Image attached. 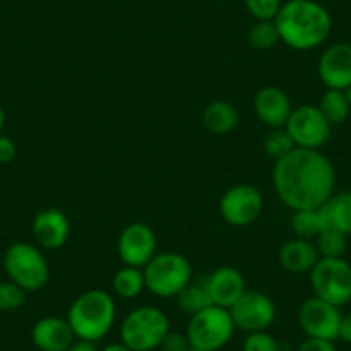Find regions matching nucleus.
I'll list each match as a JSON object with an SVG mask.
<instances>
[{"label":"nucleus","instance_id":"dca6fc26","mask_svg":"<svg viewBox=\"0 0 351 351\" xmlns=\"http://www.w3.org/2000/svg\"><path fill=\"white\" fill-rule=\"evenodd\" d=\"M76 339L73 327L64 317H42L32 329V341L40 351H67Z\"/></svg>","mask_w":351,"mask_h":351},{"label":"nucleus","instance_id":"cd10ccee","mask_svg":"<svg viewBox=\"0 0 351 351\" xmlns=\"http://www.w3.org/2000/svg\"><path fill=\"white\" fill-rule=\"evenodd\" d=\"M295 148V141H293L291 134L286 131V128H276V130H271V133L263 138V152H265L271 158H274V160L286 157V155L291 154Z\"/></svg>","mask_w":351,"mask_h":351},{"label":"nucleus","instance_id":"aec40b11","mask_svg":"<svg viewBox=\"0 0 351 351\" xmlns=\"http://www.w3.org/2000/svg\"><path fill=\"white\" fill-rule=\"evenodd\" d=\"M326 228L351 234V191H334L329 200L320 207Z\"/></svg>","mask_w":351,"mask_h":351},{"label":"nucleus","instance_id":"9d476101","mask_svg":"<svg viewBox=\"0 0 351 351\" xmlns=\"http://www.w3.org/2000/svg\"><path fill=\"white\" fill-rule=\"evenodd\" d=\"M229 313L236 329L250 334L267 330L274 324L278 310L265 293L246 289L241 298L229 308Z\"/></svg>","mask_w":351,"mask_h":351},{"label":"nucleus","instance_id":"423d86ee","mask_svg":"<svg viewBox=\"0 0 351 351\" xmlns=\"http://www.w3.org/2000/svg\"><path fill=\"white\" fill-rule=\"evenodd\" d=\"M171 330L169 317L152 305L138 306L121 324V343L133 351H155Z\"/></svg>","mask_w":351,"mask_h":351},{"label":"nucleus","instance_id":"ddd939ff","mask_svg":"<svg viewBox=\"0 0 351 351\" xmlns=\"http://www.w3.org/2000/svg\"><path fill=\"white\" fill-rule=\"evenodd\" d=\"M157 236L154 229L143 222H131L121 231L117 239V253L124 265L143 269L155 255Z\"/></svg>","mask_w":351,"mask_h":351},{"label":"nucleus","instance_id":"6e6552de","mask_svg":"<svg viewBox=\"0 0 351 351\" xmlns=\"http://www.w3.org/2000/svg\"><path fill=\"white\" fill-rule=\"evenodd\" d=\"M310 274L313 296L343 306L351 302V263L344 258H319Z\"/></svg>","mask_w":351,"mask_h":351},{"label":"nucleus","instance_id":"1a4fd4ad","mask_svg":"<svg viewBox=\"0 0 351 351\" xmlns=\"http://www.w3.org/2000/svg\"><path fill=\"white\" fill-rule=\"evenodd\" d=\"M285 128L291 134L296 148H310V150H320V147L329 141L330 130H332L319 107L310 104H303L293 109Z\"/></svg>","mask_w":351,"mask_h":351},{"label":"nucleus","instance_id":"f257e3e1","mask_svg":"<svg viewBox=\"0 0 351 351\" xmlns=\"http://www.w3.org/2000/svg\"><path fill=\"white\" fill-rule=\"evenodd\" d=\"M272 184L279 200L291 210L319 208L336 188V169L320 150L295 148L276 160Z\"/></svg>","mask_w":351,"mask_h":351},{"label":"nucleus","instance_id":"4be33fe9","mask_svg":"<svg viewBox=\"0 0 351 351\" xmlns=\"http://www.w3.org/2000/svg\"><path fill=\"white\" fill-rule=\"evenodd\" d=\"M176 303H178L181 312H184L190 317L195 315V313L202 312V310H205L207 306L214 305V303H212L210 295H208L205 279H200V281H191L190 285L184 286V288L176 295Z\"/></svg>","mask_w":351,"mask_h":351},{"label":"nucleus","instance_id":"79ce46f5","mask_svg":"<svg viewBox=\"0 0 351 351\" xmlns=\"http://www.w3.org/2000/svg\"><path fill=\"white\" fill-rule=\"evenodd\" d=\"M0 56H2V52H0Z\"/></svg>","mask_w":351,"mask_h":351},{"label":"nucleus","instance_id":"7c9ffc66","mask_svg":"<svg viewBox=\"0 0 351 351\" xmlns=\"http://www.w3.org/2000/svg\"><path fill=\"white\" fill-rule=\"evenodd\" d=\"M243 351H279V343L267 330H258L246 336Z\"/></svg>","mask_w":351,"mask_h":351},{"label":"nucleus","instance_id":"a211bd4d","mask_svg":"<svg viewBox=\"0 0 351 351\" xmlns=\"http://www.w3.org/2000/svg\"><path fill=\"white\" fill-rule=\"evenodd\" d=\"M212 303L222 308H231L246 291V282L241 272L234 267H219L205 278Z\"/></svg>","mask_w":351,"mask_h":351},{"label":"nucleus","instance_id":"2eb2a0df","mask_svg":"<svg viewBox=\"0 0 351 351\" xmlns=\"http://www.w3.org/2000/svg\"><path fill=\"white\" fill-rule=\"evenodd\" d=\"M32 234L42 248H62L71 234L69 219L59 208H43V210L36 212L33 217Z\"/></svg>","mask_w":351,"mask_h":351},{"label":"nucleus","instance_id":"0eeeda50","mask_svg":"<svg viewBox=\"0 0 351 351\" xmlns=\"http://www.w3.org/2000/svg\"><path fill=\"white\" fill-rule=\"evenodd\" d=\"M236 327L228 308L210 305L190 317L186 336L193 348L219 351L231 341Z\"/></svg>","mask_w":351,"mask_h":351},{"label":"nucleus","instance_id":"9b49d317","mask_svg":"<svg viewBox=\"0 0 351 351\" xmlns=\"http://www.w3.org/2000/svg\"><path fill=\"white\" fill-rule=\"evenodd\" d=\"M263 210V197L253 184H236L226 190L219 202V212L228 224L245 228L253 224Z\"/></svg>","mask_w":351,"mask_h":351},{"label":"nucleus","instance_id":"a878e982","mask_svg":"<svg viewBox=\"0 0 351 351\" xmlns=\"http://www.w3.org/2000/svg\"><path fill=\"white\" fill-rule=\"evenodd\" d=\"M315 246L320 258H343L346 253L348 236L336 229L326 228L315 238Z\"/></svg>","mask_w":351,"mask_h":351},{"label":"nucleus","instance_id":"7ed1b4c3","mask_svg":"<svg viewBox=\"0 0 351 351\" xmlns=\"http://www.w3.org/2000/svg\"><path fill=\"white\" fill-rule=\"evenodd\" d=\"M66 319L77 339L97 343L114 327L116 300L106 289H88L74 298Z\"/></svg>","mask_w":351,"mask_h":351},{"label":"nucleus","instance_id":"5701e85b","mask_svg":"<svg viewBox=\"0 0 351 351\" xmlns=\"http://www.w3.org/2000/svg\"><path fill=\"white\" fill-rule=\"evenodd\" d=\"M317 107H319V110L330 126L343 124L351 112V106L348 102L346 92H343V90H330V88H326V92L320 97Z\"/></svg>","mask_w":351,"mask_h":351},{"label":"nucleus","instance_id":"2f4dec72","mask_svg":"<svg viewBox=\"0 0 351 351\" xmlns=\"http://www.w3.org/2000/svg\"><path fill=\"white\" fill-rule=\"evenodd\" d=\"M191 348L190 339H188L186 332H174V330H169L165 334L164 341H162L160 351H188Z\"/></svg>","mask_w":351,"mask_h":351},{"label":"nucleus","instance_id":"c756f323","mask_svg":"<svg viewBox=\"0 0 351 351\" xmlns=\"http://www.w3.org/2000/svg\"><path fill=\"white\" fill-rule=\"evenodd\" d=\"M255 21H274L281 11L282 0H243Z\"/></svg>","mask_w":351,"mask_h":351},{"label":"nucleus","instance_id":"4c0bfd02","mask_svg":"<svg viewBox=\"0 0 351 351\" xmlns=\"http://www.w3.org/2000/svg\"><path fill=\"white\" fill-rule=\"evenodd\" d=\"M4 128H5V112H4V107L0 106V134H4Z\"/></svg>","mask_w":351,"mask_h":351},{"label":"nucleus","instance_id":"6ab92c4d","mask_svg":"<svg viewBox=\"0 0 351 351\" xmlns=\"http://www.w3.org/2000/svg\"><path fill=\"white\" fill-rule=\"evenodd\" d=\"M317 246L310 239L293 238L279 248V263L291 274H306L319 262Z\"/></svg>","mask_w":351,"mask_h":351},{"label":"nucleus","instance_id":"412c9836","mask_svg":"<svg viewBox=\"0 0 351 351\" xmlns=\"http://www.w3.org/2000/svg\"><path fill=\"white\" fill-rule=\"evenodd\" d=\"M205 130L212 134H228L238 126L239 116L232 104L226 100H214L208 104L202 114Z\"/></svg>","mask_w":351,"mask_h":351},{"label":"nucleus","instance_id":"f8f14e48","mask_svg":"<svg viewBox=\"0 0 351 351\" xmlns=\"http://www.w3.org/2000/svg\"><path fill=\"white\" fill-rule=\"evenodd\" d=\"M298 324L306 337L336 341L339 334V306L330 305L317 296H310L300 305Z\"/></svg>","mask_w":351,"mask_h":351},{"label":"nucleus","instance_id":"f03ea898","mask_svg":"<svg viewBox=\"0 0 351 351\" xmlns=\"http://www.w3.org/2000/svg\"><path fill=\"white\" fill-rule=\"evenodd\" d=\"M274 23L281 42L298 52L317 49L332 32V18L329 11L315 0L282 2Z\"/></svg>","mask_w":351,"mask_h":351},{"label":"nucleus","instance_id":"a19ab883","mask_svg":"<svg viewBox=\"0 0 351 351\" xmlns=\"http://www.w3.org/2000/svg\"><path fill=\"white\" fill-rule=\"evenodd\" d=\"M155 351H160V350H155Z\"/></svg>","mask_w":351,"mask_h":351},{"label":"nucleus","instance_id":"4468645a","mask_svg":"<svg viewBox=\"0 0 351 351\" xmlns=\"http://www.w3.org/2000/svg\"><path fill=\"white\" fill-rule=\"evenodd\" d=\"M317 73L326 88L346 92L351 86V43L337 42L319 57Z\"/></svg>","mask_w":351,"mask_h":351},{"label":"nucleus","instance_id":"e433bc0d","mask_svg":"<svg viewBox=\"0 0 351 351\" xmlns=\"http://www.w3.org/2000/svg\"><path fill=\"white\" fill-rule=\"evenodd\" d=\"M100 351H133V350H130V348L123 343H112V344H107V346Z\"/></svg>","mask_w":351,"mask_h":351},{"label":"nucleus","instance_id":"393cba45","mask_svg":"<svg viewBox=\"0 0 351 351\" xmlns=\"http://www.w3.org/2000/svg\"><path fill=\"white\" fill-rule=\"evenodd\" d=\"M291 229L293 232H295L296 238H303V239L317 238V236L326 229V222H324L320 207L293 210Z\"/></svg>","mask_w":351,"mask_h":351},{"label":"nucleus","instance_id":"473e14b6","mask_svg":"<svg viewBox=\"0 0 351 351\" xmlns=\"http://www.w3.org/2000/svg\"><path fill=\"white\" fill-rule=\"evenodd\" d=\"M298 351H337L334 341L320 339V337H306L302 341Z\"/></svg>","mask_w":351,"mask_h":351},{"label":"nucleus","instance_id":"ea45409f","mask_svg":"<svg viewBox=\"0 0 351 351\" xmlns=\"http://www.w3.org/2000/svg\"><path fill=\"white\" fill-rule=\"evenodd\" d=\"M188 351H205V350H200V348H193V346H191Z\"/></svg>","mask_w":351,"mask_h":351},{"label":"nucleus","instance_id":"f704fd0d","mask_svg":"<svg viewBox=\"0 0 351 351\" xmlns=\"http://www.w3.org/2000/svg\"><path fill=\"white\" fill-rule=\"evenodd\" d=\"M337 339H341V341H344V343L351 344V312L341 315L339 334H337Z\"/></svg>","mask_w":351,"mask_h":351},{"label":"nucleus","instance_id":"b1692460","mask_svg":"<svg viewBox=\"0 0 351 351\" xmlns=\"http://www.w3.org/2000/svg\"><path fill=\"white\" fill-rule=\"evenodd\" d=\"M145 288H147V286H145L143 269L124 265V267H121L112 278V289L119 298H136V296L141 295V291H143Z\"/></svg>","mask_w":351,"mask_h":351},{"label":"nucleus","instance_id":"c9c22d12","mask_svg":"<svg viewBox=\"0 0 351 351\" xmlns=\"http://www.w3.org/2000/svg\"><path fill=\"white\" fill-rule=\"evenodd\" d=\"M67 351H100L97 348V344L93 341H84V339H76Z\"/></svg>","mask_w":351,"mask_h":351},{"label":"nucleus","instance_id":"20e7f679","mask_svg":"<svg viewBox=\"0 0 351 351\" xmlns=\"http://www.w3.org/2000/svg\"><path fill=\"white\" fill-rule=\"evenodd\" d=\"M4 271L9 281L26 293L40 291L50 279V265L42 250L26 241L12 243L4 253Z\"/></svg>","mask_w":351,"mask_h":351},{"label":"nucleus","instance_id":"f3484780","mask_svg":"<svg viewBox=\"0 0 351 351\" xmlns=\"http://www.w3.org/2000/svg\"><path fill=\"white\" fill-rule=\"evenodd\" d=\"M253 110L256 117L271 130L285 128L293 112L291 100L285 90L278 86H263L253 100Z\"/></svg>","mask_w":351,"mask_h":351},{"label":"nucleus","instance_id":"c85d7f7f","mask_svg":"<svg viewBox=\"0 0 351 351\" xmlns=\"http://www.w3.org/2000/svg\"><path fill=\"white\" fill-rule=\"evenodd\" d=\"M26 291L12 281L0 282V312H12L25 305Z\"/></svg>","mask_w":351,"mask_h":351},{"label":"nucleus","instance_id":"72a5a7b5","mask_svg":"<svg viewBox=\"0 0 351 351\" xmlns=\"http://www.w3.org/2000/svg\"><path fill=\"white\" fill-rule=\"evenodd\" d=\"M18 154V147L14 141L5 134H0V164H9L16 158Z\"/></svg>","mask_w":351,"mask_h":351},{"label":"nucleus","instance_id":"58836bf2","mask_svg":"<svg viewBox=\"0 0 351 351\" xmlns=\"http://www.w3.org/2000/svg\"><path fill=\"white\" fill-rule=\"evenodd\" d=\"M346 97H348V102H350V106H351V86L346 90Z\"/></svg>","mask_w":351,"mask_h":351},{"label":"nucleus","instance_id":"bb28decb","mask_svg":"<svg viewBox=\"0 0 351 351\" xmlns=\"http://www.w3.org/2000/svg\"><path fill=\"white\" fill-rule=\"evenodd\" d=\"M281 42L274 21H255L248 32V43L255 50H269Z\"/></svg>","mask_w":351,"mask_h":351},{"label":"nucleus","instance_id":"39448f33","mask_svg":"<svg viewBox=\"0 0 351 351\" xmlns=\"http://www.w3.org/2000/svg\"><path fill=\"white\" fill-rule=\"evenodd\" d=\"M145 286L158 298H176L193 278L190 260L181 253H155L154 258L143 267Z\"/></svg>","mask_w":351,"mask_h":351}]
</instances>
